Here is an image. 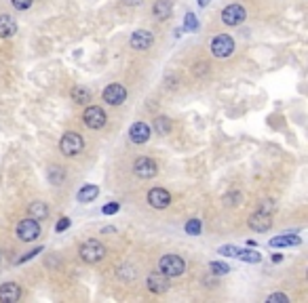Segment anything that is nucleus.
Listing matches in <instances>:
<instances>
[{
  "label": "nucleus",
  "instance_id": "nucleus-1",
  "mask_svg": "<svg viewBox=\"0 0 308 303\" xmlns=\"http://www.w3.org/2000/svg\"><path fill=\"white\" fill-rule=\"evenodd\" d=\"M78 253H80V259L84 263H97L106 257V246L99 240H87V242H82Z\"/></svg>",
  "mask_w": 308,
  "mask_h": 303
},
{
  "label": "nucleus",
  "instance_id": "nucleus-9",
  "mask_svg": "<svg viewBox=\"0 0 308 303\" xmlns=\"http://www.w3.org/2000/svg\"><path fill=\"white\" fill-rule=\"evenodd\" d=\"M127 99V88L123 84H118V82H112L106 86V91H104V101L110 103V105H121L125 103Z\"/></svg>",
  "mask_w": 308,
  "mask_h": 303
},
{
  "label": "nucleus",
  "instance_id": "nucleus-24",
  "mask_svg": "<svg viewBox=\"0 0 308 303\" xmlns=\"http://www.w3.org/2000/svg\"><path fill=\"white\" fill-rule=\"evenodd\" d=\"M154 129H157L159 135H169L171 131V120L167 116H159L157 120H154Z\"/></svg>",
  "mask_w": 308,
  "mask_h": 303
},
{
  "label": "nucleus",
  "instance_id": "nucleus-36",
  "mask_svg": "<svg viewBox=\"0 0 308 303\" xmlns=\"http://www.w3.org/2000/svg\"><path fill=\"white\" fill-rule=\"evenodd\" d=\"M209 3H211V0H199V5H201V7H207Z\"/></svg>",
  "mask_w": 308,
  "mask_h": 303
},
{
  "label": "nucleus",
  "instance_id": "nucleus-13",
  "mask_svg": "<svg viewBox=\"0 0 308 303\" xmlns=\"http://www.w3.org/2000/svg\"><path fill=\"white\" fill-rule=\"evenodd\" d=\"M249 227L253 231H268L272 227V215L270 213H264V211L253 213V215L249 217Z\"/></svg>",
  "mask_w": 308,
  "mask_h": 303
},
{
  "label": "nucleus",
  "instance_id": "nucleus-29",
  "mask_svg": "<svg viewBox=\"0 0 308 303\" xmlns=\"http://www.w3.org/2000/svg\"><path fill=\"white\" fill-rule=\"evenodd\" d=\"M11 3H13V7L17 11H28L34 5V0H11Z\"/></svg>",
  "mask_w": 308,
  "mask_h": 303
},
{
  "label": "nucleus",
  "instance_id": "nucleus-12",
  "mask_svg": "<svg viewBox=\"0 0 308 303\" xmlns=\"http://www.w3.org/2000/svg\"><path fill=\"white\" fill-rule=\"evenodd\" d=\"M152 42H154V36H152V32H148V30L133 32V34H131V40H129V44H131L135 51H146V49L152 46Z\"/></svg>",
  "mask_w": 308,
  "mask_h": 303
},
{
  "label": "nucleus",
  "instance_id": "nucleus-32",
  "mask_svg": "<svg viewBox=\"0 0 308 303\" xmlns=\"http://www.w3.org/2000/svg\"><path fill=\"white\" fill-rule=\"evenodd\" d=\"M38 253H42V246H38V248H34V251H30L28 255H24V257H21L19 261H17V263H26V261H30L32 257H36Z\"/></svg>",
  "mask_w": 308,
  "mask_h": 303
},
{
  "label": "nucleus",
  "instance_id": "nucleus-14",
  "mask_svg": "<svg viewBox=\"0 0 308 303\" xmlns=\"http://www.w3.org/2000/svg\"><path fill=\"white\" fill-rule=\"evenodd\" d=\"M129 139L133 141V144H146V141L150 139V127L146 122H133L131 129H129Z\"/></svg>",
  "mask_w": 308,
  "mask_h": 303
},
{
  "label": "nucleus",
  "instance_id": "nucleus-27",
  "mask_svg": "<svg viewBox=\"0 0 308 303\" xmlns=\"http://www.w3.org/2000/svg\"><path fill=\"white\" fill-rule=\"evenodd\" d=\"M184 28H186V30H190V32L199 30V19H196V15H194V13H186V19H184Z\"/></svg>",
  "mask_w": 308,
  "mask_h": 303
},
{
  "label": "nucleus",
  "instance_id": "nucleus-34",
  "mask_svg": "<svg viewBox=\"0 0 308 303\" xmlns=\"http://www.w3.org/2000/svg\"><path fill=\"white\" fill-rule=\"evenodd\" d=\"M258 211H264V213H270V215H272V211H275V202L264 200V202H262V206H260Z\"/></svg>",
  "mask_w": 308,
  "mask_h": 303
},
{
  "label": "nucleus",
  "instance_id": "nucleus-30",
  "mask_svg": "<svg viewBox=\"0 0 308 303\" xmlns=\"http://www.w3.org/2000/svg\"><path fill=\"white\" fill-rule=\"evenodd\" d=\"M266 301H268V303H289V297L283 295V293H272Z\"/></svg>",
  "mask_w": 308,
  "mask_h": 303
},
{
  "label": "nucleus",
  "instance_id": "nucleus-2",
  "mask_svg": "<svg viewBox=\"0 0 308 303\" xmlns=\"http://www.w3.org/2000/svg\"><path fill=\"white\" fill-rule=\"evenodd\" d=\"M186 270V263L180 255H165L161 257L159 261V272H163L165 276L169 278H175V276H182Z\"/></svg>",
  "mask_w": 308,
  "mask_h": 303
},
{
  "label": "nucleus",
  "instance_id": "nucleus-7",
  "mask_svg": "<svg viewBox=\"0 0 308 303\" xmlns=\"http://www.w3.org/2000/svg\"><path fill=\"white\" fill-rule=\"evenodd\" d=\"M82 120L84 124H87L89 129H101L106 124V114L101 108H97V105H89L87 110H84L82 114Z\"/></svg>",
  "mask_w": 308,
  "mask_h": 303
},
{
  "label": "nucleus",
  "instance_id": "nucleus-20",
  "mask_svg": "<svg viewBox=\"0 0 308 303\" xmlns=\"http://www.w3.org/2000/svg\"><path fill=\"white\" fill-rule=\"evenodd\" d=\"M28 211H30V217H32V219L42 221V219H47V217H49V206H47L45 202H40V200L32 202Z\"/></svg>",
  "mask_w": 308,
  "mask_h": 303
},
{
  "label": "nucleus",
  "instance_id": "nucleus-8",
  "mask_svg": "<svg viewBox=\"0 0 308 303\" xmlns=\"http://www.w3.org/2000/svg\"><path fill=\"white\" fill-rule=\"evenodd\" d=\"M245 17H247V13L241 5H230L222 11V21L226 26H241L245 21Z\"/></svg>",
  "mask_w": 308,
  "mask_h": 303
},
{
  "label": "nucleus",
  "instance_id": "nucleus-35",
  "mask_svg": "<svg viewBox=\"0 0 308 303\" xmlns=\"http://www.w3.org/2000/svg\"><path fill=\"white\" fill-rule=\"evenodd\" d=\"M123 3H125L127 7H140V5L144 3V0H123Z\"/></svg>",
  "mask_w": 308,
  "mask_h": 303
},
{
  "label": "nucleus",
  "instance_id": "nucleus-31",
  "mask_svg": "<svg viewBox=\"0 0 308 303\" xmlns=\"http://www.w3.org/2000/svg\"><path fill=\"white\" fill-rule=\"evenodd\" d=\"M118 208H121L118 202H110V204H106L104 208H101V213H104V215H114V213H118Z\"/></svg>",
  "mask_w": 308,
  "mask_h": 303
},
{
  "label": "nucleus",
  "instance_id": "nucleus-4",
  "mask_svg": "<svg viewBox=\"0 0 308 303\" xmlns=\"http://www.w3.org/2000/svg\"><path fill=\"white\" fill-rule=\"evenodd\" d=\"M234 51V40L228 36V34H219L211 40V53L213 57L217 59H224V57H230Z\"/></svg>",
  "mask_w": 308,
  "mask_h": 303
},
{
  "label": "nucleus",
  "instance_id": "nucleus-21",
  "mask_svg": "<svg viewBox=\"0 0 308 303\" xmlns=\"http://www.w3.org/2000/svg\"><path fill=\"white\" fill-rule=\"evenodd\" d=\"M72 101H76V103H89L91 101V91H89V88L87 86H74L72 88Z\"/></svg>",
  "mask_w": 308,
  "mask_h": 303
},
{
  "label": "nucleus",
  "instance_id": "nucleus-10",
  "mask_svg": "<svg viewBox=\"0 0 308 303\" xmlns=\"http://www.w3.org/2000/svg\"><path fill=\"white\" fill-rule=\"evenodd\" d=\"M146 284H148V289H150L152 293H157V295L167 293V291H169V287H171L169 276H165L163 272H152V274L148 276Z\"/></svg>",
  "mask_w": 308,
  "mask_h": 303
},
{
  "label": "nucleus",
  "instance_id": "nucleus-33",
  "mask_svg": "<svg viewBox=\"0 0 308 303\" xmlns=\"http://www.w3.org/2000/svg\"><path fill=\"white\" fill-rule=\"evenodd\" d=\"M70 219H68V217H61L59 221H57V225H55V231H63V229H68V227H70Z\"/></svg>",
  "mask_w": 308,
  "mask_h": 303
},
{
  "label": "nucleus",
  "instance_id": "nucleus-17",
  "mask_svg": "<svg viewBox=\"0 0 308 303\" xmlns=\"http://www.w3.org/2000/svg\"><path fill=\"white\" fill-rule=\"evenodd\" d=\"M302 242V238L300 236H296V234H285V236H277V238H272L268 244L272 246V248H285V246H298Z\"/></svg>",
  "mask_w": 308,
  "mask_h": 303
},
{
  "label": "nucleus",
  "instance_id": "nucleus-16",
  "mask_svg": "<svg viewBox=\"0 0 308 303\" xmlns=\"http://www.w3.org/2000/svg\"><path fill=\"white\" fill-rule=\"evenodd\" d=\"M17 32V24L11 15H0V38H11Z\"/></svg>",
  "mask_w": 308,
  "mask_h": 303
},
{
  "label": "nucleus",
  "instance_id": "nucleus-37",
  "mask_svg": "<svg viewBox=\"0 0 308 303\" xmlns=\"http://www.w3.org/2000/svg\"><path fill=\"white\" fill-rule=\"evenodd\" d=\"M281 259H283V257H281V255H272V261H275V263H279V261H281Z\"/></svg>",
  "mask_w": 308,
  "mask_h": 303
},
{
  "label": "nucleus",
  "instance_id": "nucleus-38",
  "mask_svg": "<svg viewBox=\"0 0 308 303\" xmlns=\"http://www.w3.org/2000/svg\"><path fill=\"white\" fill-rule=\"evenodd\" d=\"M0 261H3V248H0Z\"/></svg>",
  "mask_w": 308,
  "mask_h": 303
},
{
  "label": "nucleus",
  "instance_id": "nucleus-28",
  "mask_svg": "<svg viewBox=\"0 0 308 303\" xmlns=\"http://www.w3.org/2000/svg\"><path fill=\"white\" fill-rule=\"evenodd\" d=\"M217 253H219V255H224V257H236L238 248L232 246V244H224V246H219V248H217Z\"/></svg>",
  "mask_w": 308,
  "mask_h": 303
},
{
  "label": "nucleus",
  "instance_id": "nucleus-18",
  "mask_svg": "<svg viewBox=\"0 0 308 303\" xmlns=\"http://www.w3.org/2000/svg\"><path fill=\"white\" fill-rule=\"evenodd\" d=\"M152 11H154V15L159 17V19H169L171 17V13H173V3L171 0H157L154 3V7H152Z\"/></svg>",
  "mask_w": 308,
  "mask_h": 303
},
{
  "label": "nucleus",
  "instance_id": "nucleus-11",
  "mask_svg": "<svg viewBox=\"0 0 308 303\" xmlns=\"http://www.w3.org/2000/svg\"><path fill=\"white\" fill-rule=\"evenodd\" d=\"M148 202L154 208H167L171 204V194L167 190H163V188H152L148 192Z\"/></svg>",
  "mask_w": 308,
  "mask_h": 303
},
{
  "label": "nucleus",
  "instance_id": "nucleus-5",
  "mask_svg": "<svg viewBox=\"0 0 308 303\" xmlns=\"http://www.w3.org/2000/svg\"><path fill=\"white\" fill-rule=\"evenodd\" d=\"M40 236V223L36 219H24L19 221V225H17V238L24 240V242H32L36 240Z\"/></svg>",
  "mask_w": 308,
  "mask_h": 303
},
{
  "label": "nucleus",
  "instance_id": "nucleus-25",
  "mask_svg": "<svg viewBox=\"0 0 308 303\" xmlns=\"http://www.w3.org/2000/svg\"><path fill=\"white\" fill-rule=\"evenodd\" d=\"M209 270L215 274V276H226L230 272V267L226 263H222V261H211L209 263Z\"/></svg>",
  "mask_w": 308,
  "mask_h": 303
},
{
  "label": "nucleus",
  "instance_id": "nucleus-23",
  "mask_svg": "<svg viewBox=\"0 0 308 303\" xmlns=\"http://www.w3.org/2000/svg\"><path fill=\"white\" fill-rule=\"evenodd\" d=\"M49 181L53 183V185H61L63 183V177H65V173H63V169L61 167H49Z\"/></svg>",
  "mask_w": 308,
  "mask_h": 303
},
{
  "label": "nucleus",
  "instance_id": "nucleus-6",
  "mask_svg": "<svg viewBox=\"0 0 308 303\" xmlns=\"http://www.w3.org/2000/svg\"><path fill=\"white\" fill-rule=\"evenodd\" d=\"M133 173L138 175L140 179H152V177H157L159 167L152 158H138L133 162Z\"/></svg>",
  "mask_w": 308,
  "mask_h": 303
},
{
  "label": "nucleus",
  "instance_id": "nucleus-26",
  "mask_svg": "<svg viewBox=\"0 0 308 303\" xmlns=\"http://www.w3.org/2000/svg\"><path fill=\"white\" fill-rule=\"evenodd\" d=\"M186 234H190V236H199L201 234V229H203V225H201V219H190L186 223Z\"/></svg>",
  "mask_w": 308,
  "mask_h": 303
},
{
  "label": "nucleus",
  "instance_id": "nucleus-19",
  "mask_svg": "<svg viewBox=\"0 0 308 303\" xmlns=\"http://www.w3.org/2000/svg\"><path fill=\"white\" fill-rule=\"evenodd\" d=\"M97 196H99V188L93 185V183H89V185L80 188V192L76 194V198H78V202H93Z\"/></svg>",
  "mask_w": 308,
  "mask_h": 303
},
{
  "label": "nucleus",
  "instance_id": "nucleus-3",
  "mask_svg": "<svg viewBox=\"0 0 308 303\" xmlns=\"http://www.w3.org/2000/svg\"><path fill=\"white\" fill-rule=\"evenodd\" d=\"M82 148H84V141L78 133H74V131L63 133V137L59 141V150L63 156H78L82 152Z\"/></svg>",
  "mask_w": 308,
  "mask_h": 303
},
{
  "label": "nucleus",
  "instance_id": "nucleus-22",
  "mask_svg": "<svg viewBox=\"0 0 308 303\" xmlns=\"http://www.w3.org/2000/svg\"><path fill=\"white\" fill-rule=\"evenodd\" d=\"M236 257L241 259V261H247V263H260V261H262V255H260L258 251H251V248H245V251H241V248H238Z\"/></svg>",
  "mask_w": 308,
  "mask_h": 303
},
{
  "label": "nucleus",
  "instance_id": "nucleus-15",
  "mask_svg": "<svg viewBox=\"0 0 308 303\" xmlns=\"http://www.w3.org/2000/svg\"><path fill=\"white\" fill-rule=\"evenodd\" d=\"M21 299V289L15 282H7L0 287V301L3 303H15Z\"/></svg>",
  "mask_w": 308,
  "mask_h": 303
}]
</instances>
